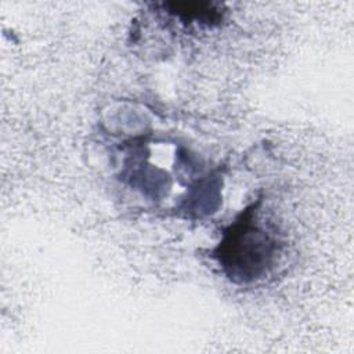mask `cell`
<instances>
[{
  "instance_id": "6da1fadb",
  "label": "cell",
  "mask_w": 354,
  "mask_h": 354,
  "mask_svg": "<svg viewBox=\"0 0 354 354\" xmlns=\"http://www.w3.org/2000/svg\"><path fill=\"white\" fill-rule=\"evenodd\" d=\"M257 206L250 205L230 224L213 252L225 275L234 282H252L274 266L279 242L257 218Z\"/></svg>"
}]
</instances>
